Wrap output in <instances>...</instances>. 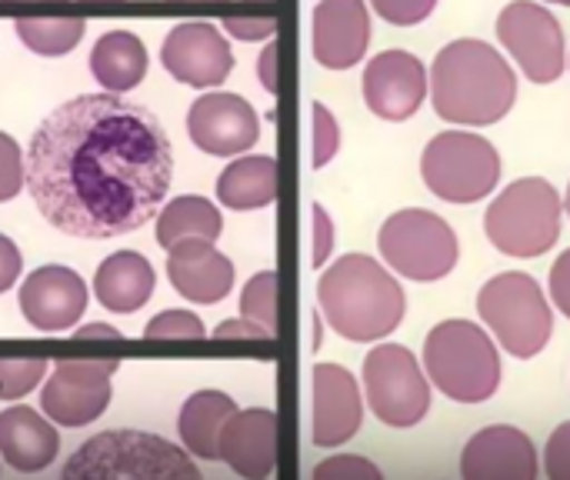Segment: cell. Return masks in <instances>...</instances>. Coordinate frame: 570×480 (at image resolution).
Here are the masks:
<instances>
[{"mask_svg": "<svg viewBox=\"0 0 570 480\" xmlns=\"http://www.w3.org/2000/svg\"><path fill=\"white\" fill-rule=\"evenodd\" d=\"M23 167L50 227L107 241L157 217L174 180V147L154 110L104 90L50 110L30 137Z\"/></svg>", "mask_w": 570, "mask_h": 480, "instance_id": "cell-1", "label": "cell"}, {"mask_svg": "<svg viewBox=\"0 0 570 480\" xmlns=\"http://www.w3.org/2000/svg\"><path fill=\"white\" fill-rule=\"evenodd\" d=\"M431 100L438 117L464 127H488L508 117L518 100V74L494 43L464 37L441 47L431 63Z\"/></svg>", "mask_w": 570, "mask_h": 480, "instance_id": "cell-2", "label": "cell"}, {"mask_svg": "<svg viewBox=\"0 0 570 480\" xmlns=\"http://www.w3.org/2000/svg\"><path fill=\"white\" fill-rule=\"evenodd\" d=\"M324 321L354 344L384 341L404 321L407 297L397 277L367 254H344L317 284Z\"/></svg>", "mask_w": 570, "mask_h": 480, "instance_id": "cell-3", "label": "cell"}, {"mask_svg": "<svg viewBox=\"0 0 570 480\" xmlns=\"http://www.w3.org/2000/svg\"><path fill=\"white\" fill-rule=\"evenodd\" d=\"M67 480H197L200 468L184 448L147 431H107L90 438L63 464Z\"/></svg>", "mask_w": 570, "mask_h": 480, "instance_id": "cell-4", "label": "cell"}, {"mask_svg": "<svg viewBox=\"0 0 570 480\" xmlns=\"http://www.w3.org/2000/svg\"><path fill=\"white\" fill-rule=\"evenodd\" d=\"M424 371L458 404H484L501 388V354L491 334L471 321H444L428 334Z\"/></svg>", "mask_w": 570, "mask_h": 480, "instance_id": "cell-5", "label": "cell"}, {"mask_svg": "<svg viewBox=\"0 0 570 480\" xmlns=\"http://www.w3.org/2000/svg\"><path fill=\"white\" fill-rule=\"evenodd\" d=\"M561 217L564 200L554 184L544 177H521L491 200L484 214V234L501 254L528 261L558 244Z\"/></svg>", "mask_w": 570, "mask_h": 480, "instance_id": "cell-6", "label": "cell"}, {"mask_svg": "<svg viewBox=\"0 0 570 480\" xmlns=\"http://www.w3.org/2000/svg\"><path fill=\"white\" fill-rule=\"evenodd\" d=\"M478 314L518 361L538 357L554 334V314L541 284L521 271L491 277L478 294Z\"/></svg>", "mask_w": 570, "mask_h": 480, "instance_id": "cell-7", "label": "cell"}, {"mask_svg": "<svg viewBox=\"0 0 570 480\" xmlns=\"http://www.w3.org/2000/svg\"><path fill=\"white\" fill-rule=\"evenodd\" d=\"M377 251L391 271L421 284L448 277L461 257L458 234L451 231V224L424 207L391 214L377 231Z\"/></svg>", "mask_w": 570, "mask_h": 480, "instance_id": "cell-8", "label": "cell"}, {"mask_svg": "<svg viewBox=\"0 0 570 480\" xmlns=\"http://www.w3.org/2000/svg\"><path fill=\"white\" fill-rule=\"evenodd\" d=\"M421 177L428 190L448 204H478L501 180V154L488 137L444 130L424 147Z\"/></svg>", "mask_w": 570, "mask_h": 480, "instance_id": "cell-9", "label": "cell"}, {"mask_svg": "<svg viewBox=\"0 0 570 480\" xmlns=\"http://www.w3.org/2000/svg\"><path fill=\"white\" fill-rule=\"evenodd\" d=\"M364 391L374 418L394 431L421 424L431 411V384L404 344H377L364 357Z\"/></svg>", "mask_w": 570, "mask_h": 480, "instance_id": "cell-10", "label": "cell"}, {"mask_svg": "<svg viewBox=\"0 0 570 480\" xmlns=\"http://www.w3.org/2000/svg\"><path fill=\"white\" fill-rule=\"evenodd\" d=\"M498 40L518 60L521 74L531 84H554L564 67V33L558 17L531 0H514L498 17Z\"/></svg>", "mask_w": 570, "mask_h": 480, "instance_id": "cell-11", "label": "cell"}, {"mask_svg": "<svg viewBox=\"0 0 570 480\" xmlns=\"http://www.w3.org/2000/svg\"><path fill=\"white\" fill-rule=\"evenodd\" d=\"M120 361H60L40 391L43 414L60 428L94 424L110 404V378Z\"/></svg>", "mask_w": 570, "mask_h": 480, "instance_id": "cell-12", "label": "cell"}, {"mask_svg": "<svg viewBox=\"0 0 570 480\" xmlns=\"http://www.w3.org/2000/svg\"><path fill=\"white\" fill-rule=\"evenodd\" d=\"M187 134L194 147L214 157H237L250 150L261 137L257 110L240 97L227 90H210L194 100L187 114Z\"/></svg>", "mask_w": 570, "mask_h": 480, "instance_id": "cell-13", "label": "cell"}, {"mask_svg": "<svg viewBox=\"0 0 570 480\" xmlns=\"http://www.w3.org/2000/svg\"><path fill=\"white\" fill-rule=\"evenodd\" d=\"M160 63L167 67V74L174 80L207 90V87H217L227 80V74L234 67V53L214 23L184 20L167 33V40L160 47Z\"/></svg>", "mask_w": 570, "mask_h": 480, "instance_id": "cell-14", "label": "cell"}, {"mask_svg": "<svg viewBox=\"0 0 570 480\" xmlns=\"http://www.w3.org/2000/svg\"><path fill=\"white\" fill-rule=\"evenodd\" d=\"M428 97V70L407 50H384L364 67V100L381 120H407Z\"/></svg>", "mask_w": 570, "mask_h": 480, "instance_id": "cell-15", "label": "cell"}, {"mask_svg": "<svg viewBox=\"0 0 570 480\" xmlns=\"http://www.w3.org/2000/svg\"><path fill=\"white\" fill-rule=\"evenodd\" d=\"M87 311V284L77 271L47 264L20 284V314L43 334L70 331Z\"/></svg>", "mask_w": 570, "mask_h": 480, "instance_id": "cell-16", "label": "cell"}, {"mask_svg": "<svg viewBox=\"0 0 570 480\" xmlns=\"http://www.w3.org/2000/svg\"><path fill=\"white\" fill-rule=\"evenodd\" d=\"M364 424V401L357 378L341 364L314 368V424L311 438L317 448L347 444Z\"/></svg>", "mask_w": 570, "mask_h": 480, "instance_id": "cell-17", "label": "cell"}, {"mask_svg": "<svg viewBox=\"0 0 570 480\" xmlns=\"http://www.w3.org/2000/svg\"><path fill=\"white\" fill-rule=\"evenodd\" d=\"M461 478L468 480H534V441L511 424H491L478 431L461 451Z\"/></svg>", "mask_w": 570, "mask_h": 480, "instance_id": "cell-18", "label": "cell"}, {"mask_svg": "<svg viewBox=\"0 0 570 480\" xmlns=\"http://www.w3.org/2000/svg\"><path fill=\"white\" fill-rule=\"evenodd\" d=\"M167 277L194 304H220L234 287V264L210 237H180L167 247Z\"/></svg>", "mask_w": 570, "mask_h": 480, "instance_id": "cell-19", "label": "cell"}, {"mask_svg": "<svg viewBox=\"0 0 570 480\" xmlns=\"http://www.w3.org/2000/svg\"><path fill=\"white\" fill-rule=\"evenodd\" d=\"M371 43V13L364 0H321L314 7V60L327 70L361 63Z\"/></svg>", "mask_w": 570, "mask_h": 480, "instance_id": "cell-20", "label": "cell"}, {"mask_svg": "<svg viewBox=\"0 0 570 480\" xmlns=\"http://www.w3.org/2000/svg\"><path fill=\"white\" fill-rule=\"evenodd\" d=\"M220 461L240 478H271L277 464V414L267 408L234 411L220 431Z\"/></svg>", "mask_w": 570, "mask_h": 480, "instance_id": "cell-21", "label": "cell"}, {"mask_svg": "<svg viewBox=\"0 0 570 480\" xmlns=\"http://www.w3.org/2000/svg\"><path fill=\"white\" fill-rule=\"evenodd\" d=\"M57 451L60 438L47 418L20 404L0 411V458L7 468L20 474H37L53 464Z\"/></svg>", "mask_w": 570, "mask_h": 480, "instance_id": "cell-22", "label": "cell"}, {"mask_svg": "<svg viewBox=\"0 0 570 480\" xmlns=\"http://www.w3.org/2000/svg\"><path fill=\"white\" fill-rule=\"evenodd\" d=\"M94 294L114 314L140 311L154 294V267H150V261L144 254H137V251L110 254L94 274Z\"/></svg>", "mask_w": 570, "mask_h": 480, "instance_id": "cell-23", "label": "cell"}, {"mask_svg": "<svg viewBox=\"0 0 570 480\" xmlns=\"http://www.w3.org/2000/svg\"><path fill=\"white\" fill-rule=\"evenodd\" d=\"M237 404L224 391H197L184 401L177 431L184 448L200 461H220V431Z\"/></svg>", "mask_w": 570, "mask_h": 480, "instance_id": "cell-24", "label": "cell"}, {"mask_svg": "<svg viewBox=\"0 0 570 480\" xmlns=\"http://www.w3.org/2000/svg\"><path fill=\"white\" fill-rule=\"evenodd\" d=\"M90 70L104 90L124 94L147 74V47L130 30H107L90 50Z\"/></svg>", "mask_w": 570, "mask_h": 480, "instance_id": "cell-25", "label": "cell"}, {"mask_svg": "<svg viewBox=\"0 0 570 480\" xmlns=\"http://www.w3.org/2000/svg\"><path fill=\"white\" fill-rule=\"evenodd\" d=\"M217 200L230 210H257L277 200V160L267 154L237 157L217 180Z\"/></svg>", "mask_w": 570, "mask_h": 480, "instance_id": "cell-26", "label": "cell"}, {"mask_svg": "<svg viewBox=\"0 0 570 480\" xmlns=\"http://www.w3.org/2000/svg\"><path fill=\"white\" fill-rule=\"evenodd\" d=\"M224 231V217L214 207V200L197 197V194H184L177 200H170L167 207H160L157 217V244L170 247L180 237H210L217 241Z\"/></svg>", "mask_w": 570, "mask_h": 480, "instance_id": "cell-27", "label": "cell"}, {"mask_svg": "<svg viewBox=\"0 0 570 480\" xmlns=\"http://www.w3.org/2000/svg\"><path fill=\"white\" fill-rule=\"evenodd\" d=\"M13 30L33 53L63 57L80 43L87 23L83 17H20L13 20Z\"/></svg>", "mask_w": 570, "mask_h": 480, "instance_id": "cell-28", "label": "cell"}, {"mask_svg": "<svg viewBox=\"0 0 570 480\" xmlns=\"http://www.w3.org/2000/svg\"><path fill=\"white\" fill-rule=\"evenodd\" d=\"M277 274L261 271L240 291V317L261 324L271 337H277Z\"/></svg>", "mask_w": 570, "mask_h": 480, "instance_id": "cell-29", "label": "cell"}, {"mask_svg": "<svg viewBox=\"0 0 570 480\" xmlns=\"http://www.w3.org/2000/svg\"><path fill=\"white\" fill-rule=\"evenodd\" d=\"M47 378L40 357H0V401H20Z\"/></svg>", "mask_w": 570, "mask_h": 480, "instance_id": "cell-30", "label": "cell"}, {"mask_svg": "<svg viewBox=\"0 0 570 480\" xmlns=\"http://www.w3.org/2000/svg\"><path fill=\"white\" fill-rule=\"evenodd\" d=\"M144 337L147 341H204L207 337V327L190 311H160L144 327Z\"/></svg>", "mask_w": 570, "mask_h": 480, "instance_id": "cell-31", "label": "cell"}, {"mask_svg": "<svg viewBox=\"0 0 570 480\" xmlns=\"http://www.w3.org/2000/svg\"><path fill=\"white\" fill-rule=\"evenodd\" d=\"M27 184V167H23V154L20 144L0 130V204L13 200Z\"/></svg>", "mask_w": 570, "mask_h": 480, "instance_id": "cell-32", "label": "cell"}, {"mask_svg": "<svg viewBox=\"0 0 570 480\" xmlns=\"http://www.w3.org/2000/svg\"><path fill=\"white\" fill-rule=\"evenodd\" d=\"M317 480H381V468L361 454H337L314 468Z\"/></svg>", "mask_w": 570, "mask_h": 480, "instance_id": "cell-33", "label": "cell"}, {"mask_svg": "<svg viewBox=\"0 0 570 480\" xmlns=\"http://www.w3.org/2000/svg\"><path fill=\"white\" fill-rule=\"evenodd\" d=\"M341 150V127L324 104H314V167H327Z\"/></svg>", "mask_w": 570, "mask_h": 480, "instance_id": "cell-34", "label": "cell"}, {"mask_svg": "<svg viewBox=\"0 0 570 480\" xmlns=\"http://www.w3.org/2000/svg\"><path fill=\"white\" fill-rule=\"evenodd\" d=\"M371 7L394 27H414L434 13L438 0H371Z\"/></svg>", "mask_w": 570, "mask_h": 480, "instance_id": "cell-35", "label": "cell"}, {"mask_svg": "<svg viewBox=\"0 0 570 480\" xmlns=\"http://www.w3.org/2000/svg\"><path fill=\"white\" fill-rule=\"evenodd\" d=\"M224 30L237 40H271L277 30V17L274 13H240V17H227Z\"/></svg>", "mask_w": 570, "mask_h": 480, "instance_id": "cell-36", "label": "cell"}, {"mask_svg": "<svg viewBox=\"0 0 570 480\" xmlns=\"http://www.w3.org/2000/svg\"><path fill=\"white\" fill-rule=\"evenodd\" d=\"M544 468H548L551 480H570V421L548 438Z\"/></svg>", "mask_w": 570, "mask_h": 480, "instance_id": "cell-37", "label": "cell"}, {"mask_svg": "<svg viewBox=\"0 0 570 480\" xmlns=\"http://www.w3.org/2000/svg\"><path fill=\"white\" fill-rule=\"evenodd\" d=\"M331 251H334V221L321 204H314V267H324Z\"/></svg>", "mask_w": 570, "mask_h": 480, "instance_id": "cell-38", "label": "cell"}, {"mask_svg": "<svg viewBox=\"0 0 570 480\" xmlns=\"http://www.w3.org/2000/svg\"><path fill=\"white\" fill-rule=\"evenodd\" d=\"M551 301L570 321V251H564L551 267Z\"/></svg>", "mask_w": 570, "mask_h": 480, "instance_id": "cell-39", "label": "cell"}, {"mask_svg": "<svg viewBox=\"0 0 570 480\" xmlns=\"http://www.w3.org/2000/svg\"><path fill=\"white\" fill-rule=\"evenodd\" d=\"M214 337H217V341H274L261 324H254V321H247V317H230V321H224V324L214 331Z\"/></svg>", "mask_w": 570, "mask_h": 480, "instance_id": "cell-40", "label": "cell"}, {"mask_svg": "<svg viewBox=\"0 0 570 480\" xmlns=\"http://www.w3.org/2000/svg\"><path fill=\"white\" fill-rule=\"evenodd\" d=\"M20 267H23V261H20L17 244L0 234V294L13 287V281L20 277Z\"/></svg>", "mask_w": 570, "mask_h": 480, "instance_id": "cell-41", "label": "cell"}, {"mask_svg": "<svg viewBox=\"0 0 570 480\" xmlns=\"http://www.w3.org/2000/svg\"><path fill=\"white\" fill-rule=\"evenodd\" d=\"M277 53H281V47H277V40L271 37L267 47H264V53L257 57V77H261V84H264L267 94H277V87H281V84H277V80H281V77H277Z\"/></svg>", "mask_w": 570, "mask_h": 480, "instance_id": "cell-42", "label": "cell"}, {"mask_svg": "<svg viewBox=\"0 0 570 480\" xmlns=\"http://www.w3.org/2000/svg\"><path fill=\"white\" fill-rule=\"evenodd\" d=\"M77 341H120V331L110 324H87L80 331H73Z\"/></svg>", "mask_w": 570, "mask_h": 480, "instance_id": "cell-43", "label": "cell"}, {"mask_svg": "<svg viewBox=\"0 0 570 480\" xmlns=\"http://www.w3.org/2000/svg\"><path fill=\"white\" fill-rule=\"evenodd\" d=\"M564 210H568V217H570V184H568V197H564Z\"/></svg>", "mask_w": 570, "mask_h": 480, "instance_id": "cell-44", "label": "cell"}, {"mask_svg": "<svg viewBox=\"0 0 570 480\" xmlns=\"http://www.w3.org/2000/svg\"><path fill=\"white\" fill-rule=\"evenodd\" d=\"M548 3H561V7H570V0H548Z\"/></svg>", "mask_w": 570, "mask_h": 480, "instance_id": "cell-45", "label": "cell"}]
</instances>
